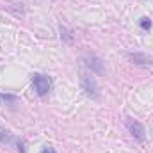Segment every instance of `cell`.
I'll return each instance as SVG.
<instances>
[{
	"instance_id": "cell-1",
	"label": "cell",
	"mask_w": 153,
	"mask_h": 153,
	"mask_svg": "<svg viewBox=\"0 0 153 153\" xmlns=\"http://www.w3.org/2000/svg\"><path fill=\"white\" fill-rule=\"evenodd\" d=\"M32 85H34V89L39 96H45V94H48V91L52 87V80H50V76L43 75V73H34L32 75Z\"/></svg>"
},
{
	"instance_id": "cell-2",
	"label": "cell",
	"mask_w": 153,
	"mask_h": 153,
	"mask_svg": "<svg viewBox=\"0 0 153 153\" xmlns=\"http://www.w3.org/2000/svg\"><path fill=\"white\" fill-rule=\"evenodd\" d=\"M82 89H84V93L87 96H93V98L98 96V85H96V82H94L93 76L82 75Z\"/></svg>"
},
{
	"instance_id": "cell-3",
	"label": "cell",
	"mask_w": 153,
	"mask_h": 153,
	"mask_svg": "<svg viewBox=\"0 0 153 153\" xmlns=\"http://www.w3.org/2000/svg\"><path fill=\"white\" fill-rule=\"evenodd\" d=\"M128 130H130V134L134 135V139H137V141H144V137H146V130H144V126H143L139 121L130 119V121H128Z\"/></svg>"
},
{
	"instance_id": "cell-4",
	"label": "cell",
	"mask_w": 153,
	"mask_h": 153,
	"mask_svg": "<svg viewBox=\"0 0 153 153\" xmlns=\"http://www.w3.org/2000/svg\"><path fill=\"white\" fill-rule=\"evenodd\" d=\"M87 66H89V68H93V70H94V71H98V73H103L102 61H100V59H96V57H91V59H89V62H87Z\"/></svg>"
},
{
	"instance_id": "cell-5",
	"label": "cell",
	"mask_w": 153,
	"mask_h": 153,
	"mask_svg": "<svg viewBox=\"0 0 153 153\" xmlns=\"http://www.w3.org/2000/svg\"><path fill=\"white\" fill-rule=\"evenodd\" d=\"M128 57H130L132 61H135L137 64H146V62H150V61H152L150 57H146V55H139V53H130Z\"/></svg>"
},
{
	"instance_id": "cell-6",
	"label": "cell",
	"mask_w": 153,
	"mask_h": 153,
	"mask_svg": "<svg viewBox=\"0 0 153 153\" xmlns=\"http://www.w3.org/2000/svg\"><path fill=\"white\" fill-rule=\"evenodd\" d=\"M11 141H13V137H11L9 130H5V128L0 126V144H7V143H11Z\"/></svg>"
},
{
	"instance_id": "cell-7",
	"label": "cell",
	"mask_w": 153,
	"mask_h": 153,
	"mask_svg": "<svg viewBox=\"0 0 153 153\" xmlns=\"http://www.w3.org/2000/svg\"><path fill=\"white\" fill-rule=\"evenodd\" d=\"M150 27H152V20H150V18H146V16H144V18H141V29L148 30Z\"/></svg>"
},
{
	"instance_id": "cell-8",
	"label": "cell",
	"mask_w": 153,
	"mask_h": 153,
	"mask_svg": "<svg viewBox=\"0 0 153 153\" xmlns=\"http://www.w3.org/2000/svg\"><path fill=\"white\" fill-rule=\"evenodd\" d=\"M41 153H55V152H53L52 148H46V150H43V152H41Z\"/></svg>"
}]
</instances>
